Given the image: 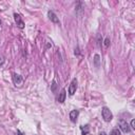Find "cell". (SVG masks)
Segmentation results:
<instances>
[{"label": "cell", "mask_w": 135, "mask_h": 135, "mask_svg": "<svg viewBox=\"0 0 135 135\" xmlns=\"http://www.w3.org/2000/svg\"><path fill=\"white\" fill-rule=\"evenodd\" d=\"M99 135H107V133H105V132H101V133L99 134Z\"/></svg>", "instance_id": "ac0fdd59"}, {"label": "cell", "mask_w": 135, "mask_h": 135, "mask_svg": "<svg viewBox=\"0 0 135 135\" xmlns=\"http://www.w3.org/2000/svg\"><path fill=\"white\" fill-rule=\"evenodd\" d=\"M76 90H77V79H76V78H74V79L71 81V83L69 86V90H68L69 95L73 96V95L76 93Z\"/></svg>", "instance_id": "3957f363"}, {"label": "cell", "mask_w": 135, "mask_h": 135, "mask_svg": "<svg viewBox=\"0 0 135 135\" xmlns=\"http://www.w3.org/2000/svg\"><path fill=\"white\" fill-rule=\"evenodd\" d=\"M0 24H1V20H0Z\"/></svg>", "instance_id": "d6986e66"}, {"label": "cell", "mask_w": 135, "mask_h": 135, "mask_svg": "<svg viewBox=\"0 0 135 135\" xmlns=\"http://www.w3.org/2000/svg\"><path fill=\"white\" fill-rule=\"evenodd\" d=\"M118 126H119V129L122 130L123 133H129L130 130H131L130 126L128 125L127 120H125V119H119L118 120Z\"/></svg>", "instance_id": "7a4b0ae2"}, {"label": "cell", "mask_w": 135, "mask_h": 135, "mask_svg": "<svg viewBox=\"0 0 135 135\" xmlns=\"http://www.w3.org/2000/svg\"><path fill=\"white\" fill-rule=\"evenodd\" d=\"M17 135H24L22 132H21V131L20 130H18V131H17Z\"/></svg>", "instance_id": "e0dca14e"}, {"label": "cell", "mask_w": 135, "mask_h": 135, "mask_svg": "<svg viewBox=\"0 0 135 135\" xmlns=\"http://www.w3.org/2000/svg\"><path fill=\"white\" fill-rule=\"evenodd\" d=\"M4 65V57L2 55H0V66H3Z\"/></svg>", "instance_id": "5bb4252c"}, {"label": "cell", "mask_w": 135, "mask_h": 135, "mask_svg": "<svg viewBox=\"0 0 135 135\" xmlns=\"http://www.w3.org/2000/svg\"><path fill=\"white\" fill-rule=\"evenodd\" d=\"M77 4H78V5H82V3H81V2H78ZM79 10H82V9H81V8H76V11H79Z\"/></svg>", "instance_id": "2e32d148"}, {"label": "cell", "mask_w": 135, "mask_h": 135, "mask_svg": "<svg viewBox=\"0 0 135 135\" xmlns=\"http://www.w3.org/2000/svg\"><path fill=\"white\" fill-rule=\"evenodd\" d=\"M13 82L16 84H20L21 82H22V77H21L19 74H13Z\"/></svg>", "instance_id": "ba28073f"}, {"label": "cell", "mask_w": 135, "mask_h": 135, "mask_svg": "<svg viewBox=\"0 0 135 135\" xmlns=\"http://www.w3.org/2000/svg\"><path fill=\"white\" fill-rule=\"evenodd\" d=\"M101 115H102V118H104V120H105V122H111L112 118H113L112 112L110 111V109L107 108V107H104V108H102V110H101Z\"/></svg>", "instance_id": "6da1fadb"}, {"label": "cell", "mask_w": 135, "mask_h": 135, "mask_svg": "<svg viewBox=\"0 0 135 135\" xmlns=\"http://www.w3.org/2000/svg\"><path fill=\"white\" fill-rule=\"evenodd\" d=\"M110 135H120V132L117 129H114V130H112V132Z\"/></svg>", "instance_id": "7c38bea8"}, {"label": "cell", "mask_w": 135, "mask_h": 135, "mask_svg": "<svg viewBox=\"0 0 135 135\" xmlns=\"http://www.w3.org/2000/svg\"><path fill=\"white\" fill-rule=\"evenodd\" d=\"M94 66L96 68L100 67V56L98 54H95L94 55Z\"/></svg>", "instance_id": "9c48e42d"}, {"label": "cell", "mask_w": 135, "mask_h": 135, "mask_svg": "<svg viewBox=\"0 0 135 135\" xmlns=\"http://www.w3.org/2000/svg\"><path fill=\"white\" fill-rule=\"evenodd\" d=\"M14 19H15V22L17 24V27H18L19 29H23L24 27V21L22 20V18H21V16L19 15V14H17V13L14 14Z\"/></svg>", "instance_id": "277c9868"}, {"label": "cell", "mask_w": 135, "mask_h": 135, "mask_svg": "<svg viewBox=\"0 0 135 135\" xmlns=\"http://www.w3.org/2000/svg\"><path fill=\"white\" fill-rule=\"evenodd\" d=\"M78 115H79V112L77 110H73V111L70 112V119L72 122H77V118H78Z\"/></svg>", "instance_id": "8992f818"}, {"label": "cell", "mask_w": 135, "mask_h": 135, "mask_svg": "<svg viewBox=\"0 0 135 135\" xmlns=\"http://www.w3.org/2000/svg\"><path fill=\"white\" fill-rule=\"evenodd\" d=\"M80 130H81V133H82V135H87V134H89V132H90V127H89V125L81 126L80 127Z\"/></svg>", "instance_id": "30bf717a"}, {"label": "cell", "mask_w": 135, "mask_h": 135, "mask_svg": "<svg viewBox=\"0 0 135 135\" xmlns=\"http://www.w3.org/2000/svg\"><path fill=\"white\" fill-rule=\"evenodd\" d=\"M109 45H110V39H109V38H106V39H105V47L108 48Z\"/></svg>", "instance_id": "4fadbf2b"}, {"label": "cell", "mask_w": 135, "mask_h": 135, "mask_svg": "<svg viewBox=\"0 0 135 135\" xmlns=\"http://www.w3.org/2000/svg\"><path fill=\"white\" fill-rule=\"evenodd\" d=\"M131 128H132L133 130H135V120L134 119L131 120Z\"/></svg>", "instance_id": "9a60e30c"}, {"label": "cell", "mask_w": 135, "mask_h": 135, "mask_svg": "<svg viewBox=\"0 0 135 135\" xmlns=\"http://www.w3.org/2000/svg\"><path fill=\"white\" fill-rule=\"evenodd\" d=\"M56 88H57V83H56V81L54 80V81H53V83H52V87H51V90L54 92V93L56 92Z\"/></svg>", "instance_id": "8fae6325"}, {"label": "cell", "mask_w": 135, "mask_h": 135, "mask_svg": "<svg viewBox=\"0 0 135 135\" xmlns=\"http://www.w3.org/2000/svg\"><path fill=\"white\" fill-rule=\"evenodd\" d=\"M66 97H67V91H66V89H62L61 92L59 93V96H58V102L63 104L66 100Z\"/></svg>", "instance_id": "52a82bcc"}, {"label": "cell", "mask_w": 135, "mask_h": 135, "mask_svg": "<svg viewBox=\"0 0 135 135\" xmlns=\"http://www.w3.org/2000/svg\"><path fill=\"white\" fill-rule=\"evenodd\" d=\"M48 16H49V18H50V20H51L52 22H54V23H59V19L57 18L56 14L53 12V11H49V12H48Z\"/></svg>", "instance_id": "5b68a950"}]
</instances>
